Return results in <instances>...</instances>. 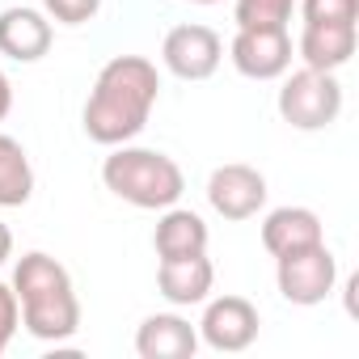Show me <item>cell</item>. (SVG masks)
Returning <instances> with one entry per match:
<instances>
[{
  "mask_svg": "<svg viewBox=\"0 0 359 359\" xmlns=\"http://www.w3.org/2000/svg\"><path fill=\"white\" fill-rule=\"evenodd\" d=\"M140 359H191L199 351V330L182 313H152L135 330Z\"/></svg>",
  "mask_w": 359,
  "mask_h": 359,
  "instance_id": "7c38bea8",
  "label": "cell"
},
{
  "mask_svg": "<svg viewBox=\"0 0 359 359\" xmlns=\"http://www.w3.org/2000/svg\"><path fill=\"white\" fill-rule=\"evenodd\" d=\"M258 325H262V321H258V309H254L245 296H216V300H208L203 321H199L195 330H199V342H208L212 351L237 355V351L254 346Z\"/></svg>",
  "mask_w": 359,
  "mask_h": 359,
  "instance_id": "ba28073f",
  "label": "cell"
},
{
  "mask_svg": "<svg viewBox=\"0 0 359 359\" xmlns=\"http://www.w3.org/2000/svg\"><path fill=\"white\" fill-rule=\"evenodd\" d=\"M156 97H161L156 64L144 55H114L97 72L93 93L85 102V135L102 148L131 144L148 127Z\"/></svg>",
  "mask_w": 359,
  "mask_h": 359,
  "instance_id": "6da1fadb",
  "label": "cell"
},
{
  "mask_svg": "<svg viewBox=\"0 0 359 359\" xmlns=\"http://www.w3.org/2000/svg\"><path fill=\"white\" fill-rule=\"evenodd\" d=\"M102 182L110 195H118L140 212H165L187 195V177L173 156L156 148H131V144H118L102 161Z\"/></svg>",
  "mask_w": 359,
  "mask_h": 359,
  "instance_id": "3957f363",
  "label": "cell"
},
{
  "mask_svg": "<svg viewBox=\"0 0 359 359\" xmlns=\"http://www.w3.org/2000/svg\"><path fill=\"white\" fill-rule=\"evenodd\" d=\"M13 296L22 309V325L39 342H68L81 330V300L72 275L43 250L22 254L13 266Z\"/></svg>",
  "mask_w": 359,
  "mask_h": 359,
  "instance_id": "7a4b0ae2",
  "label": "cell"
},
{
  "mask_svg": "<svg viewBox=\"0 0 359 359\" xmlns=\"http://www.w3.org/2000/svg\"><path fill=\"white\" fill-rule=\"evenodd\" d=\"M216 283V266L208 254H191V258H161L156 266V287L173 309H191L203 304L208 292Z\"/></svg>",
  "mask_w": 359,
  "mask_h": 359,
  "instance_id": "8fae6325",
  "label": "cell"
},
{
  "mask_svg": "<svg viewBox=\"0 0 359 359\" xmlns=\"http://www.w3.org/2000/svg\"><path fill=\"white\" fill-rule=\"evenodd\" d=\"M321 241H325L321 216L309 208H275L262 220V245L271 258H283V254H296V250H309Z\"/></svg>",
  "mask_w": 359,
  "mask_h": 359,
  "instance_id": "5bb4252c",
  "label": "cell"
},
{
  "mask_svg": "<svg viewBox=\"0 0 359 359\" xmlns=\"http://www.w3.org/2000/svg\"><path fill=\"white\" fill-rule=\"evenodd\" d=\"M296 13V0H237V26H287Z\"/></svg>",
  "mask_w": 359,
  "mask_h": 359,
  "instance_id": "e0dca14e",
  "label": "cell"
},
{
  "mask_svg": "<svg viewBox=\"0 0 359 359\" xmlns=\"http://www.w3.org/2000/svg\"><path fill=\"white\" fill-rule=\"evenodd\" d=\"M102 9V0H43V13L64 22V26H85Z\"/></svg>",
  "mask_w": 359,
  "mask_h": 359,
  "instance_id": "d6986e66",
  "label": "cell"
},
{
  "mask_svg": "<svg viewBox=\"0 0 359 359\" xmlns=\"http://www.w3.org/2000/svg\"><path fill=\"white\" fill-rule=\"evenodd\" d=\"M283 89H279V118L296 131H325L338 114H342V85L334 72H317V68H300V72H283Z\"/></svg>",
  "mask_w": 359,
  "mask_h": 359,
  "instance_id": "277c9868",
  "label": "cell"
},
{
  "mask_svg": "<svg viewBox=\"0 0 359 359\" xmlns=\"http://www.w3.org/2000/svg\"><path fill=\"white\" fill-rule=\"evenodd\" d=\"M34 195V165L13 135H0V208H22Z\"/></svg>",
  "mask_w": 359,
  "mask_h": 359,
  "instance_id": "2e32d148",
  "label": "cell"
},
{
  "mask_svg": "<svg viewBox=\"0 0 359 359\" xmlns=\"http://www.w3.org/2000/svg\"><path fill=\"white\" fill-rule=\"evenodd\" d=\"M187 5H220V0H187Z\"/></svg>",
  "mask_w": 359,
  "mask_h": 359,
  "instance_id": "603a6c76",
  "label": "cell"
},
{
  "mask_svg": "<svg viewBox=\"0 0 359 359\" xmlns=\"http://www.w3.org/2000/svg\"><path fill=\"white\" fill-rule=\"evenodd\" d=\"M9 254H13V233H9V224L0 220V266L9 262Z\"/></svg>",
  "mask_w": 359,
  "mask_h": 359,
  "instance_id": "7402d4cb",
  "label": "cell"
},
{
  "mask_svg": "<svg viewBox=\"0 0 359 359\" xmlns=\"http://www.w3.org/2000/svg\"><path fill=\"white\" fill-rule=\"evenodd\" d=\"M51 22L39 9H5L0 13V55H9L18 64H34L51 51Z\"/></svg>",
  "mask_w": 359,
  "mask_h": 359,
  "instance_id": "4fadbf2b",
  "label": "cell"
},
{
  "mask_svg": "<svg viewBox=\"0 0 359 359\" xmlns=\"http://www.w3.org/2000/svg\"><path fill=\"white\" fill-rule=\"evenodd\" d=\"M304 22H346L359 26V0H296Z\"/></svg>",
  "mask_w": 359,
  "mask_h": 359,
  "instance_id": "ac0fdd59",
  "label": "cell"
},
{
  "mask_svg": "<svg viewBox=\"0 0 359 359\" xmlns=\"http://www.w3.org/2000/svg\"><path fill=\"white\" fill-rule=\"evenodd\" d=\"M18 325H22V309H18V296H13V287H9V283H0V355L9 351V342H13Z\"/></svg>",
  "mask_w": 359,
  "mask_h": 359,
  "instance_id": "ffe728a7",
  "label": "cell"
},
{
  "mask_svg": "<svg viewBox=\"0 0 359 359\" xmlns=\"http://www.w3.org/2000/svg\"><path fill=\"white\" fill-rule=\"evenodd\" d=\"M208 203L224 220H250L266 208V177L254 165H220L208 177Z\"/></svg>",
  "mask_w": 359,
  "mask_h": 359,
  "instance_id": "9c48e42d",
  "label": "cell"
},
{
  "mask_svg": "<svg viewBox=\"0 0 359 359\" xmlns=\"http://www.w3.org/2000/svg\"><path fill=\"white\" fill-rule=\"evenodd\" d=\"M229 60L250 81H279L292 68V34L287 26H237Z\"/></svg>",
  "mask_w": 359,
  "mask_h": 359,
  "instance_id": "8992f818",
  "label": "cell"
},
{
  "mask_svg": "<svg viewBox=\"0 0 359 359\" xmlns=\"http://www.w3.org/2000/svg\"><path fill=\"white\" fill-rule=\"evenodd\" d=\"M9 110H13V85H9L5 72H0V123L9 118Z\"/></svg>",
  "mask_w": 359,
  "mask_h": 359,
  "instance_id": "44dd1931",
  "label": "cell"
},
{
  "mask_svg": "<svg viewBox=\"0 0 359 359\" xmlns=\"http://www.w3.org/2000/svg\"><path fill=\"white\" fill-rule=\"evenodd\" d=\"M161 60L177 81H208L224 60V43L212 26H199V22L173 26L161 43Z\"/></svg>",
  "mask_w": 359,
  "mask_h": 359,
  "instance_id": "52a82bcc",
  "label": "cell"
},
{
  "mask_svg": "<svg viewBox=\"0 0 359 359\" xmlns=\"http://www.w3.org/2000/svg\"><path fill=\"white\" fill-rule=\"evenodd\" d=\"M275 283H279V296L287 304L313 309V304H321L334 292L338 262H334V254L321 241V245H309V250H296V254L275 258Z\"/></svg>",
  "mask_w": 359,
  "mask_h": 359,
  "instance_id": "5b68a950",
  "label": "cell"
},
{
  "mask_svg": "<svg viewBox=\"0 0 359 359\" xmlns=\"http://www.w3.org/2000/svg\"><path fill=\"white\" fill-rule=\"evenodd\" d=\"M156 258H191V254H208V224L199 212L191 208H165L152 233Z\"/></svg>",
  "mask_w": 359,
  "mask_h": 359,
  "instance_id": "9a60e30c",
  "label": "cell"
},
{
  "mask_svg": "<svg viewBox=\"0 0 359 359\" xmlns=\"http://www.w3.org/2000/svg\"><path fill=\"white\" fill-rule=\"evenodd\" d=\"M355 47H359V26H346V22H304L296 55L304 60V68L338 72V68L351 64Z\"/></svg>",
  "mask_w": 359,
  "mask_h": 359,
  "instance_id": "30bf717a",
  "label": "cell"
}]
</instances>
